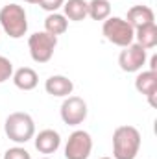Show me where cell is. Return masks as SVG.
I'll return each mask as SVG.
<instances>
[{"label": "cell", "instance_id": "5bb4252c", "mask_svg": "<svg viewBox=\"0 0 157 159\" xmlns=\"http://www.w3.org/2000/svg\"><path fill=\"white\" fill-rule=\"evenodd\" d=\"M69 30V20L63 13H48V17L44 19V32L57 37V35H63L65 32Z\"/></svg>", "mask_w": 157, "mask_h": 159}, {"label": "cell", "instance_id": "7402d4cb", "mask_svg": "<svg viewBox=\"0 0 157 159\" xmlns=\"http://www.w3.org/2000/svg\"><path fill=\"white\" fill-rule=\"evenodd\" d=\"M24 2H28V4H37L39 0H24Z\"/></svg>", "mask_w": 157, "mask_h": 159}, {"label": "cell", "instance_id": "6da1fadb", "mask_svg": "<svg viewBox=\"0 0 157 159\" xmlns=\"http://www.w3.org/2000/svg\"><path fill=\"white\" fill-rule=\"evenodd\" d=\"M141 141V131L135 126H118L113 131V159H135Z\"/></svg>", "mask_w": 157, "mask_h": 159}, {"label": "cell", "instance_id": "ffe728a7", "mask_svg": "<svg viewBox=\"0 0 157 159\" xmlns=\"http://www.w3.org/2000/svg\"><path fill=\"white\" fill-rule=\"evenodd\" d=\"M37 4L41 6V9H44L48 13H56L59 7H63L65 0H39Z\"/></svg>", "mask_w": 157, "mask_h": 159}, {"label": "cell", "instance_id": "ac0fdd59", "mask_svg": "<svg viewBox=\"0 0 157 159\" xmlns=\"http://www.w3.org/2000/svg\"><path fill=\"white\" fill-rule=\"evenodd\" d=\"M4 159H32V154L24 148V146H13V148H7L4 152Z\"/></svg>", "mask_w": 157, "mask_h": 159}, {"label": "cell", "instance_id": "44dd1931", "mask_svg": "<svg viewBox=\"0 0 157 159\" xmlns=\"http://www.w3.org/2000/svg\"><path fill=\"white\" fill-rule=\"evenodd\" d=\"M150 63H152V65H150V70H155V72H157V57H155V56L152 57V61H150Z\"/></svg>", "mask_w": 157, "mask_h": 159}, {"label": "cell", "instance_id": "cb8c5ba5", "mask_svg": "<svg viewBox=\"0 0 157 159\" xmlns=\"http://www.w3.org/2000/svg\"><path fill=\"white\" fill-rule=\"evenodd\" d=\"M100 159H113V157H100Z\"/></svg>", "mask_w": 157, "mask_h": 159}, {"label": "cell", "instance_id": "e0dca14e", "mask_svg": "<svg viewBox=\"0 0 157 159\" xmlns=\"http://www.w3.org/2000/svg\"><path fill=\"white\" fill-rule=\"evenodd\" d=\"M87 17L92 20H105L111 17V2L109 0H91L87 2Z\"/></svg>", "mask_w": 157, "mask_h": 159}, {"label": "cell", "instance_id": "277c9868", "mask_svg": "<svg viewBox=\"0 0 157 159\" xmlns=\"http://www.w3.org/2000/svg\"><path fill=\"white\" fill-rule=\"evenodd\" d=\"M102 34L111 44L120 46V48H124L135 41V30L122 17H107L102 22Z\"/></svg>", "mask_w": 157, "mask_h": 159}, {"label": "cell", "instance_id": "7c38bea8", "mask_svg": "<svg viewBox=\"0 0 157 159\" xmlns=\"http://www.w3.org/2000/svg\"><path fill=\"white\" fill-rule=\"evenodd\" d=\"M126 20L131 24L133 30H137V28H142V26L155 22V13L150 6H133L128 9Z\"/></svg>", "mask_w": 157, "mask_h": 159}, {"label": "cell", "instance_id": "2e32d148", "mask_svg": "<svg viewBox=\"0 0 157 159\" xmlns=\"http://www.w3.org/2000/svg\"><path fill=\"white\" fill-rule=\"evenodd\" d=\"M135 43L141 44L144 50L155 48L157 46V24L155 22H152L148 26H142V28H137L135 30Z\"/></svg>", "mask_w": 157, "mask_h": 159}, {"label": "cell", "instance_id": "9c48e42d", "mask_svg": "<svg viewBox=\"0 0 157 159\" xmlns=\"http://www.w3.org/2000/svg\"><path fill=\"white\" fill-rule=\"evenodd\" d=\"M135 89L148 98L150 106L155 107V94H157V72L155 70H142L135 78Z\"/></svg>", "mask_w": 157, "mask_h": 159}, {"label": "cell", "instance_id": "9a60e30c", "mask_svg": "<svg viewBox=\"0 0 157 159\" xmlns=\"http://www.w3.org/2000/svg\"><path fill=\"white\" fill-rule=\"evenodd\" d=\"M63 15L67 20L81 22L87 19V0H65L63 4Z\"/></svg>", "mask_w": 157, "mask_h": 159}, {"label": "cell", "instance_id": "5b68a950", "mask_svg": "<svg viewBox=\"0 0 157 159\" xmlns=\"http://www.w3.org/2000/svg\"><path fill=\"white\" fill-rule=\"evenodd\" d=\"M56 46H57V37L46 34V32H35L28 37V50H30V56L35 63L44 65L48 63L52 57H54V52H56Z\"/></svg>", "mask_w": 157, "mask_h": 159}, {"label": "cell", "instance_id": "3957f363", "mask_svg": "<svg viewBox=\"0 0 157 159\" xmlns=\"http://www.w3.org/2000/svg\"><path fill=\"white\" fill-rule=\"evenodd\" d=\"M0 30L6 32L11 39H20L28 32V15L26 9L19 4H7L0 9Z\"/></svg>", "mask_w": 157, "mask_h": 159}, {"label": "cell", "instance_id": "8fae6325", "mask_svg": "<svg viewBox=\"0 0 157 159\" xmlns=\"http://www.w3.org/2000/svg\"><path fill=\"white\" fill-rule=\"evenodd\" d=\"M44 91L50 94V96H56V98H67L72 94L74 91V83L72 80L63 76V74H54L44 81Z\"/></svg>", "mask_w": 157, "mask_h": 159}, {"label": "cell", "instance_id": "d4e9b609", "mask_svg": "<svg viewBox=\"0 0 157 159\" xmlns=\"http://www.w3.org/2000/svg\"><path fill=\"white\" fill-rule=\"evenodd\" d=\"M109 2H111V0H109Z\"/></svg>", "mask_w": 157, "mask_h": 159}, {"label": "cell", "instance_id": "52a82bcc", "mask_svg": "<svg viewBox=\"0 0 157 159\" xmlns=\"http://www.w3.org/2000/svg\"><path fill=\"white\" fill-rule=\"evenodd\" d=\"M87 102L79 96H67L61 104V109H59V115L61 120L67 124V126H79L83 124V120L87 119Z\"/></svg>", "mask_w": 157, "mask_h": 159}, {"label": "cell", "instance_id": "7a4b0ae2", "mask_svg": "<svg viewBox=\"0 0 157 159\" xmlns=\"http://www.w3.org/2000/svg\"><path fill=\"white\" fill-rule=\"evenodd\" d=\"M4 133L15 144H26L35 135V122L32 115L24 111H15L4 122Z\"/></svg>", "mask_w": 157, "mask_h": 159}, {"label": "cell", "instance_id": "ba28073f", "mask_svg": "<svg viewBox=\"0 0 157 159\" xmlns=\"http://www.w3.org/2000/svg\"><path fill=\"white\" fill-rule=\"evenodd\" d=\"M146 59H148L146 50L133 41L131 44L124 46V50L120 52V56H118V67L124 72H139L146 65Z\"/></svg>", "mask_w": 157, "mask_h": 159}, {"label": "cell", "instance_id": "603a6c76", "mask_svg": "<svg viewBox=\"0 0 157 159\" xmlns=\"http://www.w3.org/2000/svg\"><path fill=\"white\" fill-rule=\"evenodd\" d=\"M39 159H52V157H48V156H44V157H39Z\"/></svg>", "mask_w": 157, "mask_h": 159}, {"label": "cell", "instance_id": "30bf717a", "mask_svg": "<svg viewBox=\"0 0 157 159\" xmlns=\"http://www.w3.org/2000/svg\"><path fill=\"white\" fill-rule=\"evenodd\" d=\"M34 143H35V148L39 154L44 156H50V154H56L61 146V135L56 131V129H43L37 135H34Z\"/></svg>", "mask_w": 157, "mask_h": 159}, {"label": "cell", "instance_id": "d6986e66", "mask_svg": "<svg viewBox=\"0 0 157 159\" xmlns=\"http://www.w3.org/2000/svg\"><path fill=\"white\" fill-rule=\"evenodd\" d=\"M11 76H13V63L6 56H0V83L7 81Z\"/></svg>", "mask_w": 157, "mask_h": 159}, {"label": "cell", "instance_id": "8992f818", "mask_svg": "<svg viewBox=\"0 0 157 159\" xmlns=\"http://www.w3.org/2000/svg\"><path fill=\"white\" fill-rule=\"evenodd\" d=\"M92 152V137L85 129H76L69 135L65 144V157L67 159H89Z\"/></svg>", "mask_w": 157, "mask_h": 159}, {"label": "cell", "instance_id": "4fadbf2b", "mask_svg": "<svg viewBox=\"0 0 157 159\" xmlns=\"http://www.w3.org/2000/svg\"><path fill=\"white\" fill-rule=\"evenodd\" d=\"M11 80H13L15 87L20 91H34L39 83V76L32 67H20V69L13 70Z\"/></svg>", "mask_w": 157, "mask_h": 159}]
</instances>
